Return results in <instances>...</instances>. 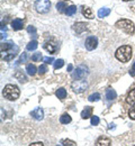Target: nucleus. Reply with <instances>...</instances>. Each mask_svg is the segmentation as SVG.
Wrapping results in <instances>:
<instances>
[{
    "instance_id": "18",
    "label": "nucleus",
    "mask_w": 135,
    "mask_h": 146,
    "mask_svg": "<svg viewBox=\"0 0 135 146\" xmlns=\"http://www.w3.org/2000/svg\"><path fill=\"white\" fill-rule=\"evenodd\" d=\"M26 69H27V72L28 74L31 75V76H34L36 73V72H37V68L33 64H29L27 66V67H26Z\"/></svg>"
},
{
    "instance_id": "34",
    "label": "nucleus",
    "mask_w": 135,
    "mask_h": 146,
    "mask_svg": "<svg viewBox=\"0 0 135 146\" xmlns=\"http://www.w3.org/2000/svg\"><path fill=\"white\" fill-rule=\"evenodd\" d=\"M128 115L130 119L135 120V107H130L129 111H128Z\"/></svg>"
},
{
    "instance_id": "36",
    "label": "nucleus",
    "mask_w": 135,
    "mask_h": 146,
    "mask_svg": "<svg viewBox=\"0 0 135 146\" xmlns=\"http://www.w3.org/2000/svg\"><path fill=\"white\" fill-rule=\"evenodd\" d=\"M72 68H73V66H72V64H69V65H68L67 66V71L70 72L72 70Z\"/></svg>"
},
{
    "instance_id": "10",
    "label": "nucleus",
    "mask_w": 135,
    "mask_h": 146,
    "mask_svg": "<svg viewBox=\"0 0 135 146\" xmlns=\"http://www.w3.org/2000/svg\"><path fill=\"white\" fill-rule=\"evenodd\" d=\"M43 48H44L45 50L48 51L51 54H53L55 52L57 49V47L55 46V44L54 43H52V42H47L46 43H44V44L43 45Z\"/></svg>"
},
{
    "instance_id": "29",
    "label": "nucleus",
    "mask_w": 135,
    "mask_h": 146,
    "mask_svg": "<svg viewBox=\"0 0 135 146\" xmlns=\"http://www.w3.org/2000/svg\"><path fill=\"white\" fill-rule=\"evenodd\" d=\"M27 31L28 32V33L31 34V35H36V31H36V28L34 27V26H32V25H30L27 27Z\"/></svg>"
},
{
    "instance_id": "11",
    "label": "nucleus",
    "mask_w": 135,
    "mask_h": 146,
    "mask_svg": "<svg viewBox=\"0 0 135 146\" xmlns=\"http://www.w3.org/2000/svg\"><path fill=\"white\" fill-rule=\"evenodd\" d=\"M111 144V139L104 136L100 137L96 141V145H101V146H110Z\"/></svg>"
},
{
    "instance_id": "17",
    "label": "nucleus",
    "mask_w": 135,
    "mask_h": 146,
    "mask_svg": "<svg viewBox=\"0 0 135 146\" xmlns=\"http://www.w3.org/2000/svg\"><path fill=\"white\" fill-rule=\"evenodd\" d=\"M106 98L108 99V100H115L117 96L116 92L112 88H108L106 90Z\"/></svg>"
},
{
    "instance_id": "25",
    "label": "nucleus",
    "mask_w": 135,
    "mask_h": 146,
    "mask_svg": "<svg viewBox=\"0 0 135 146\" xmlns=\"http://www.w3.org/2000/svg\"><path fill=\"white\" fill-rule=\"evenodd\" d=\"M100 99H101V97H100V94L99 93H94L88 97V100L91 102H98L100 100Z\"/></svg>"
},
{
    "instance_id": "37",
    "label": "nucleus",
    "mask_w": 135,
    "mask_h": 146,
    "mask_svg": "<svg viewBox=\"0 0 135 146\" xmlns=\"http://www.w3.org/2000/svg\"><path fill=\"white\" fill-rule=\"evenodd\" d=\"M7 37V35H6L5 33H1V40H3L4 38H5Z\"/></svg>"
},
{
    "instance_id": "5",
    "label": "nucleus",
    "mask_w": 135,
    "mask_h": 146,
    "mask_svg": "<svg viewBox=\"0 0 135 146\" xmlns=\"http://www.w3.org/2000/svg\"><path fill=\"white\" fill-rule=\"evenodd\" d=\"M51 3L49 0H36L35 9L36 11L40 14L48 13L50 9Z\"/></svg>"
},
{
    "instance_id": "4",
    "label": "nucleus",
    "mask_w": 135,
    "mask_h": 146,
    "mask_svg": "<svg viewBox=\"0 0 135 146\" xmlns=\"http://www.w3.org/2000/svg\"><path fill=\"white\" fill-rule=\"evenodd\" d=\"M115 27L117 29H121L126 34L132 35L135 31V26L133 22L128 19H121L115 23Z\"/></svg>"
},
{
    "instance_id": "13",
    "label": "nucleus",
    "mask_w": 135,
    "mask_h": 146,
    "mask_svg": "<svg viewBox=\"0 0 135 146\" xmlns=\"http://www.w3.org/2000/svg\"><path fill=\"white\" fill-rule=\"evenodd\" d=\"M23 21L20 19H16L12 21L11 27L15 31H20L23 28Z\"/></svg>"
},
{
    "instance_id": "33",
    "label": "nucleus",
    "mask_w": 135,
    "mask_h": 146,
    "mask_svg": "<svg viewBox=\"0 0 135 146\" xmlns=\"http://www.w3.org/2000/svg\"><path fill=\"white\" fill-rule=\"evenodd\" d=\"M53 60H54V58L53 57H44L43 58L42 61L44 63H46V64H51L52 63V62L53 61Z\"/></svg>"
},
{
    "instance_id": "16",
    "label": "nucleus",
    "mask_w": 135,
    "mask_h": 146,
    "mask_svg": "<svg viewBox=\"0 0 135 146\" xmlns=\"http://www.w3.org/2000/svg\"><path fill=\"white\" fill-rule=\"evenodd\" d=\"M111 13V9L107 7H102L98 11V15L100 18H104L107 16H108Z\"/></svg>"
},
{
    "instance_id": "6",
    "label": "nucleus",
    "mask_w": 135,
    "mask_h": 146,
    "mask_svg": "<svg viewBox=\"0 0 135 146\" xmlns=\"http://www.w3.org/2000/svg\"><path fill=\"white\" fill-rule=\"evenodd\" d=\"M89 74L88 68L86 65H81L76 68L72 73V78L75 80H80L86 77Z\"/></svg>"
},
{
    "instance_id": "27",
    "label": "nucleus",
    "mask_w": 135,
    "mask_h": 146,
    "mask_svg": "<svg viewBox=\"0 0 135 146\" xmlns=\"http://www.w3.org/2000/svg\"><path fill=\"white\" fill-rule=\"evenodd\" d=\"M42 59V56L40 52H37L34 53L32 56V60L34 62H39Z\"/></svg>"
},
{
    "instance_id": "19",
    "label": "nucleus",
    "mask_w": 135,
    "mask_h": 146,
    "mask_svg": "<svg viewBox=\"0 0 135 146\" xmlns=\"http://www.w3.org/2000/svg\"><path fill=\"white\" fill-rule=\"evenodd\" d=\"M59 121L61 124H67L71 122L72 119H71V117H70V115H68V114L65 113V114H64V115H62L61 117H60Z\"/></svg>"
},
{
    "instance_id": "15",
    "label": "nucleus",
    "mask_w": 135,
    "mask_h": 146,
    "mask_svg": "<svg viewBox=\"0 0 135 146\" xmlns=\"http://www.w3.org/2000/svg\"><path fill=\"white\" fill-rule=\"evenodd\" d=\"M92 113V108L91 107L86 106L81 113V117L83 119H88L90 117Z\"/></svg>"
},
{
    "instance_id": "20",
    "label": "nucleus",
    "mask_w": 135,
    "mask_h": 146,
    "mask_svg": "<svg viewBox=\"0 0 135 146\" xmlns=\"http://www.w3.org/2000/svg\"><path fill=\"white\" fill-rule=\"evenodd\" d=\"M55 95L59 99L62 100V99L66 98V96H67V92H66L65 89L63 88H60L55 92Z\"/></svg>"
},
{
    "instance_id": "38",
    "label": "nucleus",
    "mask_w": 135,
    "mask_h": 146,
    "mask_svg": "<svg viewBox=\"0 0 135 146\" xmlns=\"http://www.w3.org/2000/svg\"><path fill=\"white\" fill-rule=\"evenodd\" d=\"M30 145H43L42 143H32Z\"/></svg>"
},
{
    "instance_id": "2",
    "label": "nucleus",
    "mask_w": 135,
    "mask_h": 146,
    "mask_svg": "<svg viewBox=\"0 0 135 146\" xmlns=\"http://www.w3.org/2000/svg\"><path fill=\"white\" fill-rule=\"evenodd\" d=\"M132 48L129 46L120 47L115 52V57L122 63H127L132 57Z\"/></svg>"
},
{
    "instance_id": "30",
    "label": "nucleus",
    "mask_w": 135,
    "mask_h": 146,
    "mask_svg": "<svg viewBox=\"0 0 135 146\" xmlns=\"http://www.w3.org/2000/svg\"><path fill=\"white\" fill-rule=\"evenodd\" d=\"M91 124L93 126H97L100 122V119L98 116H93L91 118Z\"/></svg>"
},
{
    "instance_id": "39",
    "label": "nucleus",
    "mask_w": 135,
    "mask_h": 146,
    "mask_svg": "<svg viewBox=\"0 0 135 146\" xmlns=\"http://www.w3.org/2000/svg\"><path fill=\"white\" fill-rule=\"evenodd\" d=\"M124 1H132V0H123Z\"/></svg>"
},
{
    "instance_id": "26",
    "label": "nucleus",
    "mask_w": 135,
    "mask_h": 146,
    "mask_svg": "<svg viewBox=\"0 0 135 146\" xmlns=\"http://www.w3.org/2000/svg\"><path fill=\"white\" fill-rule=\"evenodd\" d=\"M64 63H65V62H64L63 59H57V61H55L54 64H53V68H54L55 69H59V68H61L63 66Z\"/></svg>"
},
{
    "instance_id": "32",
    "label": "nucleus",
    "mask_w": 135,
    "mask_h": 146,
    "mask_svg": "<svg viewBox=\"0 0 135 146\" xmlns=\"http://www.w3.org/2000/svg\"><path fill=\"white\" fill-rule=\"evenodd\" d=\"M63 145L65 146H70V145H76V143L74 142L73 141L70 140L68 139H66L65 140L63 141Z\"/></svg>"
},
{
    "instance_id": "24",
    "label": "nucleus",
    "mask_w": 135,
    "mask_h": 146,
    "mask_svg": "<svg viewBox=\"0 0 135 146\" xmlns=\"http://www.w3.org/2000/svg\"><path fill=\"white\" fill-rule=\"evenodd\" d=\"M76 11V7L75 5H70L67 8L65 11L66 15L67 16H72V15H74Z\"/></svg>"
},
{
    "instance_id": "23",
    "label": "nucleus",
    "mask_w": 135,
    "mask_h": 146,
    "mask_svg": "<svg viewBox=\"0 0 135 146\" xmlns=\"http://www.w3.org/2000/svg\"><path fill=\"white\" fill-rule=\"evenodd\" d=\"M66 7H67V5H66L65 3L64 2H59V3H57L56 5V8L57 11L61 13H65L66 11Z\"/></svg>"
},
{
    "instance_id": "3",
    "label": "nucleus",
    "mask_w": 135,
    "mask_h": 146,
    "mask_svg": "<svg viewBox=\"0 0 135 146\" xmlns=\"http://www.w3.org/2000/svg\"><path fill=\"white\" fill-rule=\"evenodd\" d=\"M4 98L10 101H15L20 96V90L15 85L7 84L3 90Z\"/></svg>"
},
{
    "instance_id": "8",
    "label": "nucleus",
    "mask_w": 135,
    "mask_h": 146,
    "mask_svg": "<svg viewBox=\"0 0 135 146\" xmlns=\"http://www.w3.org/2000/svg\"><path fill=\"white\" fill-rule=\"evenodd\" d=\"M98 44V38L96 36H89L85 42V47L88 51H92L97 48Z\"/></svg>"
},
{
    "instance_id": "31",
    "label": "nucleus",
    "mask_w": 135,
    "mask_h": 146,
    "mask_svg": "<svg viewBox=\"0 0 135 146\" xmlns=\"http://www.w3.org/2000/svg\"><path fill=\"white\" fill-rule=\"evenodd\" d=\"M27 53L25 52H23L22 54L21 55L20 57H19V61H20V63H25L27 61Z\"/></svg>"
},
{
    "instance_id": "35",
    "label": "nucleus",
    "mask_w": 135,
    "mask_h": 146,
    "mask_svg": "<svg viewBox=\"0 0 135 146\" xmlns=\"http://www.w3.org/2000/svg\"><path fill=\"white\" fill-rule=\"evenodd\" d=\"M129 74L132 76H135V62L134 63L133 65H132V68L129 70Z\"/></svg>"
},
{
    "instance_id": "21",
    "label": "nucleus",
    "mask_w": 135,
    "mask_h": 146,
    "mask_svg": "<svg viewBox=\"0 0 135 146\" xmlns=\"http://www.w3.org/2000/svg\"><path fill=\"white\" fill-rule=\"evenodd\" d=\"M83 15H84L86 18L88 19H93L94 18V15L93 13L92 12L91 9L90 8H86L82 11Z\"/></svg>"
},
{
    "instance_id": "14",
    "label": "nucleus",
    "mask_w": 135,
    "mask_h": 146,
    "mask_svg": "<svg viewBox=\"0 0 135 146\" xmlns=\"http://www.w3.org/2000/svg\"><path fill=\"white\" fill-rule=\"evenodd\" d=\"M126 102L131 106V107H135V89L131 90L129 92L126 99Z\"/></svg>"
},
{
    "instance_id": "7",
    "label": "nucleus",
    "mask_w": 135,
    "mask_h": 146,
    "mask_svg": "<svg viewBox=\"0 0 135 146\" xmlns=\"http://www.w3.org/2000/svg\"><path fill=\"white\" fill-rule=\"evenodd\" d=\"M88 84L84 80H76L72 83L71 87L73 91L76 94H80L84 92L88 88Z\"/></svg>"
},
{
    "instance_id": "9",
    "label": "nucleus",
    "mask_w": 135,
    "mask_h": 146,
    "mask_svg": "<svg viewBox=\"0 0 135 146\" xmlns=\"http://www.w3.org/2000/svg\"><path fill=\"white\" fill-rule=\"evenodd\" d=\"M31 115L34 119L38 121H41L44 118V111L40 107H36L33 111H31Z\"/></svg>"
},
{
    "instance_id": "1",
    "label": "nucleus",
    "mask_w": 135,
    "mask_h": 146,
    "mask_svg": "<svg viewBox=\"0 0 135 146\" xmlns=\"http://www.w3.org/2000/svg\"><path fill=\"white\" fill-rule=\"evenodd\" d=\"M0 53L1 58L3 61H11L19 53V47L11 41H7L1 44Z\"/></svg>"
},
{
    "instance_id": "28",
    "label": "nucleus",
    "mask_w": 135,
    "mask_h": 146,
    "mask_svg": "<svg viewBox=\"0 0 135 146\" xmlns=\"http://www.w3.org/2000/svg\"><path fill=\"white\" fill-rule=\"evenodd\" d=\"M48 70V66L46 65H42L39 66L38 68V73L39 74H44Z\"/></svg>"
},
{
    "instance_id": "22",
    "label": "nucleus",
    "mask_w": 135,
    "mask_h": 146,
    "mask_svg": "<svg viewBox=\"0 0 135 146\" xmlns=\"http://www.w3.org/2000/svg\"><path fill=\"white\" fill-rule=\"evenodd\" d=\"M38 48V42L36 40H33L30 42L27 46V49L29 51H34Z\"/></svg>"
},
{
    "instance_id": "12",
    "label": "nucleus",
    "mask_w": 135,
    "mask_h": 146,
    "mask_svg": "<svg viewBox=\"0 0 135 146\" xmlns=\"http://www.w3.org/2000/svg\"><path fill=\"white\" fill-rule=\"evenodd\" d=\"M86 26H87L86 23H84L82 22L76 23L73 26V29L74 30V31H75L76 33L80 34L82 33V32L86 31L87 29Z\"/></svg>"
}]
</instances>
